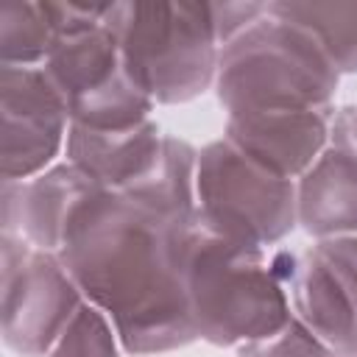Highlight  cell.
<instances>
[{
	"label": "cell",
	"instance_id": "7a4b0ae2",
	"mask_svg": "<svg viewBox=\"0 0 357 357\" xmlns=\"http://www.w3.org/2000/svg\"><path fill=\"white\" fill-rule=\"evenodd\" d=\"M173 251L192 326L206 343L262 340L293 318L265 248L218 231L201 212L176 223Z\"/></svg>",
	"mask_w": 357,
	"mask_h": 357
},
{
	"label": "cell",
	"instance_id": "d6986e66",
	"mask_svg": "<svg viewBox=\"0 0 357 357\" xmlns=\"http://www.w3.org/2000/svg\"><path fill=\"white\" fill-rule=\"evenodd\" d=\"M209 14L218 45L223 47L245 28H251L257 20H262L268 14V3H209Z\"/></svg>",
	"mask_w": 357,
	"mask_h": 357
},
{
	"label": "cell",
	"instance_id": "603a6c76",
	"mask_svg": "<svg viewBox=\"0 0 357 357\" xmlns=\"http://www.w3.org/2000/svg\"><path fill=\"white\" fill-rule=\"evenodd\" d=\"M349 354H357V343H354V349H351V351H349Z\"/></svg>",
	"mask_w": 357,
	"mask_h": 357
},
{
	"label": "cell",
	"instance_id": "2e32d148",
	"mask_svg": "<svg viewBox=\"0 0 357 357\" xmlns=\"http://www.w3.org/2000/svg\"><path fill=\"white\" fill-rule=\"evenodd\" d=\"M56 45V31L42 3L6 0L0 6V64L42 67Z\"/></svg>",
	"mask_w": 357,
	"mask_h": 357
},
{
	"label": "cell",
	"instance_id": "7402d4cb",
	"mask_svg": "<svg viewBox=\"0 0 357 357\" xmlns=\"http://www.w3.org/2000/svg\"><path fill=\"white\" fill-rule=\"evenodd\" d=\"M335 357H357V354H340V351H337V354H335Z\"/></svg>",
	"mask_w": 357,
	"mask_h": 357
},
{
	"label": "cell",
	"instance_id": "9c48e42d",
	"mask_svg": "<svg viewBox=\"0 0 357 357\" xmlns=\"http://www.w3.org/2000/svg\"><path fill=\"white\" fill-rule=\"evenodd\" d=\"M298 223L315 240L357 234V106L332 114L329 145L296 181Z\"/></svg>",
	"mask_w": 357,
	"mask_h": 357
},
{
	"label": "cell",
	"instance_id": "9a60e30c",
	"mask_svg": "<svg viewBox=\"0 0 357 357\" xmlns=\"http://www.w3.org/2000/svg\"><path fill=\"white\" fill-rule=\"evenodd\" d=\"M268 11L304 28L337 73H357V0L268 3Z\"/></svg>",
	"mask_w": 357,
	"mask_h": 357
},
{
	"label": "cell",
	"instance_id": "277c9868",
	"mask_svg": "<svg viewBox=\"0 0 357 357\" xmlns=\"http://www.w3.org/2000/svg\"><path fill=\"white\" fill-rule=\"evenodd\" d=\"M106 25L117 36L128 75L153 103H187L215 84L220 45L209 3H112Z\"/></svg>",
	"mask_w": 357,
	"mask_h": 357
},
{
	"label": "cell",
	"instance_id": "8992f818",
	"mask_svg": "<svg viewBox=\"0 0 357 357\" xmlns=\"http://www.w3.org/2000/svg\"><path fill=\"white\" fill-rule=\"evenodd\" d=\"M42 70L75 126L123 131L145 123L153 109V98L128 75L117 36L106 22L84 33L59 36Z\"/></svg>",
	"mask_w": 357,
	"mask_h": 357
},
{
	"label": "cell",
	"instance_id": "30bf717a",
	"mask_svg": "<svg viewBox=\"0 0 357 357\" xmlns=\"http://www.w3.org/2000/svg\"><path fill=\"white\" fill-rule=\"evenodd\" d=\"M332 109L229 114L226 139L282 178H301L329 145Z\"/></svg>",
	"mask_w": 357,
	"mask_h": 357
},
{
	"label": "cell",
	"instance_id": "ba28073f",
	"mask_svg": "<svg viewBox=\"0 0 357 357\" xmlns=\"http://www.w3.org/2000/svg\"><path fill=\"white\" fill-rule=\"evenodd\" d=\"M0 170L3 178L39 176L70 131L67 106L42 67H0Z\"/></svg>",
	"mask_w": 357,
	"mask_h": 357
},
{
	"label": "cell",
	"instance_id": "44dd1931",
	"mask_svg": "<svg viewBox=\"0 0 357 357\" xmlns=\"http://www.w3.org/2000/svg\"><path fill=\"white\" fill-rule=\"evenodd\" d=\"M22 187H25V181L3 178V234H17L20 231Z\"/></svg>",
	"mask_w": 357,
	"mask_h": 357
},
{
	"label": "cell",
	"instance_id": "5bb4252c",
	"mask_svg": "<svg viewBox=\"0 0 357 357\" xmlns=\"http://www.w3.org/2000/svg\"><path fill=\"white\" fill-rule=\"evenodd\" d=\"M195 173H198V151L187 139L165 137L153 167L134 187L123 190V195L148 206L159 218L184 220L198 212Z\"/></svg>",
	"mask_w": 357,
	"mask_h": 357
},
{
	"label": "cell",
	"instance_id": "5b68a950",
	"mask_svg": "<svg viewBox=\"0 0 357 357\" xmlns=\"http://www.w3.org/2000/svg\"><path fill=\"white\" fill-rule=\"evenodd\" d=\"M198 212L223 234L273 245L298 223L296 181L282 178L234 148L226 137L198 151Z\"/></svg>",
	"mask_w": 357,
	"mask_h": 357
},
{
	"label": "cell",
	"instance_id": "7c38bea8",
	"mask_svg": "<svg viewBox=\"0 0 357 357\" xmlns=\"http://www.w3.org/2000/svg\"><path fill=\"white\" fill-rule=\"evenodd\" d=\"M165 134L153 120L123 131H98L70 123L67 162L98 181L103 190L123 192L134 187L159 159Z\"/></svg>",
	"mask_w": 357,
	"mask_h": 357
},
{
	"label": "cell",
	"instance_id": "ac0fdd59",
	"mask_svg": "<svg viewBox=\"0 0 357 357\" xmlns=\"http://www.w3.org/2000/svg\"><path fill=\"white\" fill-rule=\"evenodd\" d=\"M337 351L324 343L301 318H290L276 335L240 343L237 357H335Z\"/></svg>",
	"mask_w": 357,
	"mask_h": 357
},
{
	"label": "cell",
	"instance_id": "3957f363",
	"mask_svg": "<svg viewBox=\"0 0 357 357\" xmlns=\"http://www.w3.org/2000/svg\"><path fill=\"white\" fill-rule=\"evenodd\" d=\"M340 73L321 45L271 11L218 53L215 89L229 114L332 109Z\"/></svg>",
	"mask_w": 357,
	"mask_h": 357
},
{
	"label": "cell",
	"instance_id": "e0dca14e",
	"mask_svg": "<svg viewBox=\"0 0 357 357\" xmlns=\"http://www.w3.org/2000/svg\"><path fill=\"white\" fill-rule=\"evenodd\" d=\"M117 329L95 304H81L47 357H117Z\"/></svg>",
	"mask_w": 357,
	"mask_h": 357
},
{
	"label": "cell",
	"instance_id": "6da1fadb",
	"mask_svg": "<svg viewBox=\"0 0 357 357\" xmlns=\"http://www.w3.org/2000/svg\"><path fill=\"white\" fill-rule=\"evenodd\" d=\"M176 223L100 187L73 212L56 251L89 304L112 318L128 354L198 340L173 251Z\"/></svg>",
	"mask_w": 357,
	"mask_h": 357
},
{
	"label": "cell",
	"instance_id": "ffe728a7",
	"mask_svg": "<svg viewBox=\"0 0 357 357\" xmlns=\"http://www.w3.org/2000/svg\"><path fill=\"white\" fill-rule=\"evenodd\" d=\"M318 254L340 273L346 287L351 290L357 301V234H343V237H326L315 243Z\"/></svg>",
	"mask_w": 357,
	"mask_h": 357
},
{
	"label": "cell",
	"instance_id": "52a82bcc",
	"mask_svg": "<svg viewBox=\"0 0 357 357\" xmlns=\"http://www.w3.org/2000/svg\"><path fill=\"white\" fill-rule=\"evenodd\" d=\"M81 290L56 251L3 234V343L22 357L56 346L81 307Z\"/></svg>",
	"mask_w": 357,
	"mask_h": 357
},
{
	"label": "cell",
	"instance_id": "8fae6325",
	"mask_svg": "<svg viewBox=\"0 0 357 357\" xmlns=\"http://www.w3.org/2000/svg\"><path fill=\"white\" fill-rule=\"evenodd\" d=\"M271 265L284 293H290L296 318L335 351L349 354L357 343V301L340 273L315 245L307 251H282L271 257Z\"/></svg>",
	"mask_w": 357,
	"mask_h": 357
},
{
	"label": "cell",
	"instance_id": "4fadbf2b",
	"mask_svg": "<svg viewBox=\"0 0 357 357\" xmlns=\"http://www.w3.org/2000/svg\"><path fill=\"white\" fill-rule=\"evenodd\" d=\"M95 190H100V184L70 162L33 176L22 187L20 231H25V237L36 248L59 251L73 212Z\"/></svg>",
	"mask_w": 357,
	"mask_h": 357
}]
</instances>
